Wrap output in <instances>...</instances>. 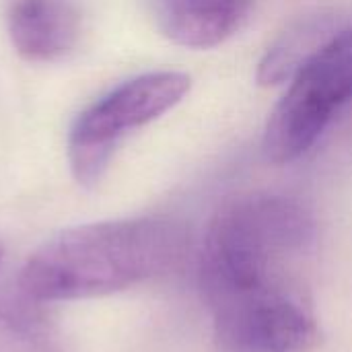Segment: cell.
I'll return each instance as SVG.
<instances>
[{
	"label": "cell",
	"mask_w": 352,
	"mask_h": 352,
	"mask_svg": "<svg viewBox=\"0 0 352 352\" xmlns=\"http://www.w3.org/2000/svg\"><path fill=\"white\" fill-rule=\"evenodd\" d=\"M316 248L311 210L283 194H248L212 217L200 250V289L212 324L309 309Z\"/></svg>",
	"instance_id": "obj_1"
},
{
	"label": "cell",
	"mask_w": 352,
	"mask_h": 352,
	"mask_svg": "<svg viewBox=\"0 0 352 352\" xmlns=\"http://www.w3.org/2000/svg\"><path fill=\"white\" fill-rule=\"evenodd\" d=\"M190 231L169 217H138L66 229L23 264L16 287L37 303L111 295L175 272Z\"/></svg>",
	"instance_id": "obj_2"
},
{
	"label": "cell",
	"mask_w": 352,
	"mask_h": 352,
	"mask_svg": "<svg viewBox=\"0 0 352 352\" xmlns=\"http://www.w3.org/2000/svg\"><path fill=\"white\" fill-rule=\"evenodd\" d=\"M352 99V21L336 31L299 70L272 109L262 148L270 163L303 157Z\"/></svg>",
	"instance_id": "obj_3"
},
{
	"label": "cell",
	"mask_w": 352,
	"mask_h": 352,
	"mask_svg": "<svg viewBox=\"0 0 352 352\" xmlns=\"http://www.w3.org/2000/svg\"><path fill=\"white\" fill-rule=\"evenodd\" d=\"M188 91V74L157 70L122 82L87 107L68 136V163L74 179L85 188L97 186L120 140L175 107Z\"/></svg>",
	"instance_id": "obj_4"
},
{
	"label": "cell",
	"mask_w": 352,
	"mask_h": 352,
	"mask_svg": "<svg viewBox=\"0 0 352 352\" xmlns=\"http://www.w3.org/2000/svg\"><path fill=\"white\" fill-rule=\"evenodd\" d=\"M6 27L21 58L58 62L78 45L82 12L74 0H10Z\"/></svg>",
	"instance_id": "obj_5"
},
{
	"label": "cell",
	"mask_w": 352,
	"mask_h": 352,
	"mask_svg": "<svg viewBox=\"0 0 352 352\" xmlns=\"http://www.w3.org/2000/svg\"><path fill=\"white\" fill-rule=\"evenodd\" d=\"M256 0H148L159 31L177 45L214 47L250 19Z\"/></svg>",
	"instance_id": "obj_6"
},
{
	"label": "cell",
	"mask_w": 352,
	"mask_h": 352,
	"mask_svg": "<svg viewBox=\"0 0 352 352\" xmlns=\"http://www.w3.org/2000/svg\"><path fill=\"white\" fill-rule=\"evenodd\" d=\"M351 19L342 12L322 10L297 21L280 39L266 52L258 68L260 85H278L289 82L291 76L307 62L336 31H340Z\"/></svg>",
	"instance_id": "obj_7"
},
{
	"label": "cell",
	"mask_w": 352,
	"mask_h": 352,
	"mask_svg": "<svg viewBox=\"0 0 352 352\" xmlns=\"http://www.w3.org/2000/svg\"><path fill=\"white\" fill-rule=\"evenodd\" d=\"M43 303L16 291H0V352H68Z\"/></svg>",
	"instance_id": "obj_8"
},
{
	"label": "cell",
	"mask_w": 352,
	"mask_h": 352,
	"mask_svg": "<svg viewBox=\"0 0 352 352\" xmlns=\"http://www.w3.org/2000/svg\"><path fill=\"white\" fill-rule=\"evenodd\" d=\"M0 262H2V245H0Z\"/></svg>",
	"instance_id": "obj_9"
}]
</instances>
